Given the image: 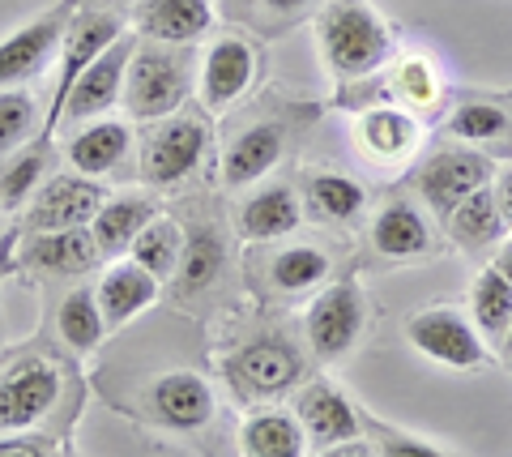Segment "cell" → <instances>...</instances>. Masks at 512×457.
<instances>
[{
	"instance_id": "cell-1",
	"label": "cell",
	"mask_w": 512,
	"mask_h": 457,
	"mask_svg": "<svg viewBox=\"0 0 512 457\" xmlns=\"http://www.w3.org/2000/svg\"><path fill=\"white\" fill-rule=\"evenodd\" d=\"M320 47H325V60L338 73L363 77L393 56V35L376 18L372 5H363V0H333L320 13Z\"/></svg>"
},
{
	"instance_id": "cell-2",
	"label": "cell",
	"mask_w": 512,
	"mask_h": 457,
	"mask_svg": "<svg viewBox=\"0 0 512 457\" xmlns=\"http://www.w3.org/2000/svg\"><path fill=\"white\" fill-rule=\"evenodd\" d=\"M184 94H188L184 60L175 56L171 47L137 43L133 60H128V73H124V107H128V116H137V120L171 116L175 107L184 103Z\"/></svg>"
},
{
	"instance_id": "cell-3",
	"label": "cell",
	"mask_w": 512,
	"mask_h": 457,
	"mask_svg": "<svg viewBox=\"0 0 512 457\" xmlns=\"http://www.w3.org/2000/svg\"><path fill=\"white\" fill-rule=\"evenodd\" d=\"M210 129L197 116H167L158 129L146 137V150H141V176L150 184H175L184 180L192 167L201 163Z\"/></svg>"
},
{
	"instance_id": "cell-4",
	"label": "cell",
	"mask_w": 512,
	"mask_h": 457,
	"mask_svg": "<svg viewBox=\"0 0 512 457\" xmlns=\"http://www.w3.org/2000/svg\"><path fill=\"white\" fill-rule=\"evenodd\" d=\"M124 35L120 30V18H111V13H77L73 26L64 30V43H60V86H56V107L52 116L43 120V137H52V129L60 124L64 116V99H69L73 82L86 73V65L99 52H107L111 43Z\"/></svg>"
},
{
	"instance_id": "cell-5",
	"label": "cell",
	"mask_w": 512,
	"mask_h": 457,
	"mask_svg": "<svg viewBox=\"0 0 512 457\" xmlns=\"http://www.w3.org/2000/svg\"><path fill=\"white\" fill-rule=\"evenodd\" d=\"M60 393V376L56 364L47 359H22L0 376V432H18L30 428L35 419L52 411Z\"/></svg>"
},
{
	"instance_id": "cell-6",
	"label": "cell",
	"mask_w": 512,
	"mask_h": 457,
	"mask_svg": "<svg viewBox=\"0 0 512 457\" xmlns=\"http://www.w3.org/2000/svg\"><path fill=\"white\" fill-rule=\"evenodd\" d=\"M410 342L414 351H423L427 359H436L444 368H478L483 364V342L470 329V321H461L457 312L448 308H427L410 321Z\"/></svg>"
},
{
	"instance_id": "cell-7",
	"label": "cell",
	"mask_w": 512,
	"mask_h": 457,
	"mask_svg": "<svg viewBox=\"0 0 512 457\" xmlns=\"http://www.w3.org/2000/svg\"><path fill=\"white\" fill-rule=\"evenodd\" d=\"M227 372L244 398H278L299 381L303 364L286 342H252L239 355H231Z\"/></svg>"
},
{
	"instance_id": "cell-8",
	"label": "cell",
	"mask_w": 512,
	"mask_h": 457,
	"mask_svg": "<svg viewBox=\"0 0 512 457\" xmlns=\"http://www.w3.org/2000/svg\"><path fill=\"white\" fill-rule=\"evenodd\" d=\"M133 47L137 39L120 35L116 43L107 47V52H99L86 65V73L73 82L69 99H64V116L69 120H86V116H103L111 103H116V94L124 86V73H128V60H133ZM60 116V120H64Z\"/></svg>"
},
{
	"instance_id": "cell-9",
	"label": "cell",
	"mask_w": 512,
	"mask_h": 457,
	"mask_svg": "<svg viewBox=\"0 0 512 457\" xmlns=\"http://www.w3.org/2000/svg\"><path fill=\"white\" fill-rule=\"evenodd\" d=\"M303 325H308V342L316 346L320 359H338L363 329V295L350 282H338L308 308Z\"/></svg>"
},
{
	"instance_id": "cell-10",
	"label": "cell",
	"mask_w": 512,
	"mask_h": 457,
	"mask_svg": "<svg viewBox=\"0 0 512 457\" xmlns=\"http://www.w3.org/2000/svg\"><path fill=\"white\" fill-rule=\"evenodd\" d=\"M107 201V193L94 180H77V176H56L52 184H43V193L35 197V210H30V227L35 231H73L86 227L99 206Z\"/></svg>"
},
{
	"instance_id": "cell-11",
	"label": "cell",
	"mask_w": 512,
	"mask_h": 457,
	"mask_svg": "<svg viewBox=\"0 0 512 457\" xmlns=\"http://www.w3.org/2000/svg\"><path fill=\"white\" fill-rule=\"evenodd\" d=\"M64 30H69L64 26V13H47V18L13 30L9 39H0V90L35 77L47 65V56L64 43Z\"/></svg>"
},
{
	"instance_id": "cell-12",
	"label": "cell",
	"mask_w": 512,
	"mask_h": 457,
	"mask_svg": "<svg viewBox=\"0 0 512 457\" xmlns=\"http://www.w3.org/2000/svg\"><path fill=\"white\" fill-rule=\"evenodd\" d=\"M150 411L175 432H192L214 415V393L197 372H167L150 389Z\"/></svg>"
},
{
	"instance_id": "cell-13",
	"label": "cell",
	"mask_w": 512,
	"mask_h": 457,
	"mask_svg": "<svg viewBox=\"0 0 512 457\" xmlns=\"http://www.w3.org/2000/svg\"><path fill=\"white\" fill-rule=\"evenodd\" d=\"M419 184H423L427 206L448 218V214H453L470 193H478V188L487 184V163L478 159V154L440 150L436 159L427 163V171H423V180H419Z\"/></svg>"
},
{
	"instance_id": "cell-14",
	"label": "cell",
	"mask_w": 512,
	"mask_h": 457,
	"mask_svg": "<svg viewBox=\"0 0 512 457\" xmlns=\"http://www.w3.org/2000/svg\"><path fill=\"white\" fill-rule=\"evenodd\" d=\"M210 26V0H137V30L154 43H192Z\"/></svg>"
},
{
	"instance_id": "cell-15",
	"label": "cell",
	"mask_w": 512,
	"mask_h": 457,
	"mask_svg": "<svg viewBox=\"0 0 512 457\" xmlns=\"http://www.w3.org/2000/svg\"><path fill=\"white\" fill-rule=\"evenodd\" d=\"M299 428L312 445L333 449V445H346V440L359 436V415L333 385H312L299 398Z\"/></svg>"
},
{
	"instance_id": "cell-16",
	"label": "cell",
	"mask_w": 512,
	"mask_h": 457,
	"mask_svg": "<svg viewBox=\"0 0 512 457\" xmlns=\"http://www.w3.org/2000/svg\"><path fill=\"white\" fill-rule=\"evenodd\" d=\"M256 73V56L244 39H218L210 47V56H205V69H201V94L205 103H235L239 94L248 90Z\"/></svg>"
},
{
	"instance_id": "cell-17",
	"label": "cell",
	"mask_w": 512,
	"mask_h": 457,
	"mask_svg": "<svg viewBox=\"0 0 512 457\" xmlns=\"http://www.w3.org/2000/svg\"><path fill=\"white\" fill-rule=\"evenodd\" d=\"M154 291H158V278H154V274H146L133 257H128V261H120V265H111V270L103 274V282H99V291H94V295H99L103 321H107L111 329H120V325H128L141 308L150 304Z\"/></svg>"
},
{
	"instance_id": "cell-18",
	"label": "cell",
	"mask_w": 512,
	"mask_h": 457,
	"mask_svg": "<svg viewBox=\"0 0 512 457\" xmlns=\"http://www.w3.org/2000/svg\"><path fill=\"white\" fill-rule=\"evenodd\" d=\"M278 154H282V133L274 124H256L244 137H235L227 163H222V176H227V184H252L278 163Z\"/></svg>"
},
{
	"instance_id": "cell-19",
	"label": "cell",
	"mask_w": 512,
	"mask_h": 457,
	"mask_svg": "<svg viewBox=\"0 0 512 457\" xmlns=\"http://www.w3.org/2000/svg\"><path fill=\"white\" fill-rule=\"evenodd\" d=\"M150 218H154L150 201L116 197V201H103L99 214L90 218V235H94V244H99L103 252H120V248H133V240L141 235V227H146Z\"/></svg>"
},
{
	"instance_id": "cell-20",
	"label": "cell",
	"mask_w": 512,
	"mask_h": 457,
	"mask_svg": "<svg viewBox=\"0 0 512 457\" xmlns=\"http://www.w3.org/2000/svg\"><path fill=\"white\" fill-rule=\"evenodd\" d=\"M295 227H299V201L291 188H265L239 214V231L248 240H278V235H291Z\"/></svg>"
},
{
	"instance_id": "cell-21",
	"label": "cell",
	"mask_w": 512,
	"mask_h": 457,
	"mask_svg": "<svg viewBox=\"0 0 512 457\" xmlns=\"http://www.w3.org/2000/svg\"><path fill=\"white\" fill-rule=\"evenodd\" d=\"M99 252L103 248L94 244V235L86 227H73V231H47L43 240H35L30 261H35L39 270H52V274H82L99 261Z\"/></svg>"
},
{
	"instance_id": "cell-22",
	"label": "cell",
	"mask_w": 512,
	"mask_h": 457,
	"mask_svg": "<svg viewBox=\"0 0 512 457\" xmlns=\"http://www.w3.org/2000/svg\"><path fill=\"white\" fill-rule=\"evenodd\" d=\"M372 244H376V252H384V257L410 261V257H423L427 244H431V235H427L423 214L414 206H389L376 218Z\"/></svg>"
},
{
	"instance_id": "cell-23",
	"label": "cell",
	"mask_w": 512,
	"mask_h": 457,
	"mask_svg": "<svg viewBox=\"0 0 512 457\" xmlns=\"http://www.w3.org/2000/svg\"><path fill=\"white\" fill-rule=\"evenodd\" d=\"M124 150H128V124L99 120V124H90L86 133L73 137L69 163L77 171H86V176H107V171L124 159Z\"/></svg>"
},
{
	"instance_id": "cell-24",
	"label": "cell",
	"mask_w": 512,
	"mask_h": 457,
	"mask_svg": "<svg viewBox=\"0 0 512 457\" xmlns=\"http://www.w3.org/2000/svg\"><path fill=\"white\" fill-rule=\"evenodd\" d=\"M244 457H303V436L299 419L291 415H252L244 423Z\"/></svg>"
},
{
	"instance_id": "cell-25",
	"label": "cell",
	"mask_w": 512,
	"mask_h": 457,
	"mask_svg": "<svg viewBox=\"0 0 512 457\" xmlns=\"http://www.w3.org/2000/svg\"><path fill=\"white\" fill-rule=\"evenodd\" d=\"M448 227H453L457 235V244H466V248H487L491 240H500V227H504V218H500V206H495V193L483 184L478 193H470L461 206L448 214Z\"/></svg>"
},
{
	"instance_id": "cell-26",
	"label": "cell",
	"mask_w": 512,
	"mask_h": 457,
	"mask_svg": "<svg viewBox=\"0 0 512 457\" xmlns=\"http://www.w3.org/2000/svg\"><path fill=\"white\" fill-rule=\"evenodd\" d=\"M470 308H474V325L483 329V338H504L508 325H512V282L495 270H483L474 282V295H470Z\"/></svg>"
},
{
	"instance_id": "cell-27",
	"label": "cell",
	"mask_w": 512,
	"mask_h": 457,
	"mask_svg": "<svg viewBox=\"0 0 512 457\" xmlns=\"http://www.w3.org/2000/svg\"><path fill=\"white\" fill-rule=\"evenodd\" d=\"M359 141L376 159H402L414 146V120L406 112H397V107H376V112H367L359 120Z\"/></svg>"
},
{
	"instance_id": "cell-28",
	"label": "cell",
	"mask_w": 512,
	"mask_h": 457,
	"mask_svg": "<svg viewBox=\"0 0 512 457\" xmlns=\"http://www.w3.org/2000/svg\"><path fill=\"white\" fill-rule=\"evenodd\" d=\"M180 248H184L180 227H175L171 218H150L128 252H133V261H137L146 274L167 278V274H175V265H180Z\"/></svg>"
},
{
	"instance_id": "cell-29",
	"label": "cell",
	"mask_w": 512,
	"mask_h": 457,
	"mask_svg": "<svg viewBox=\"0 0 512 457\" xmlns=\"http://www.w3.org/2000/svg\"><path fill=\"white\" fill-rule=\"evenodd\" d=\"M222 244L214 231H197L192 240L180 248V265H175V287H180V295H192L201 287H210V282L218 278L222 270Z\"/></svg>"
},
{
	"instance_id": "cell-30",
	"label": "cell",
	"mask_w": 512,
	"mask_h": 457,
	"mask_svg": "<svg viewBox=\"0 0 512 457\" xmlns=\"http://www.w3.org/2000/svg\"><path fill=\"white\" fill-rule=\"evenodd\" d=\"M56 325H60V338L69 342V346H77V351H90V346H99L103 329H107L103 308H99V295H94V291H73L60 304Z\"/></svg>"
},
{
	"instance_id": "cell-31",
	"label": "cell",
	"mask_w": 512,
	"mask_h": 457,
	"mask_svg": "<svg viewBox=\"0 0 512 457\" xmlns=\"http://www.w3.org/2000/svg\"><path fill=\"white\" fill-rule=\"evenodd\" d=\"M308 201L320 218H355L363 210V188L346 176H316L308 184Z\"/></svg>"
},
{
	"instance_id": "cell-32",
	"label": "cell",
	"mask_w": 512,
	"mask_h": 457,
	"mask_svg": "<svg viewBox=\"0 0 512 457\" xmlns=\"http://www.w3.org/2000/svg\"><path fill=\"white\" fill-rule=\"evenodd\" d=\"M329 274V257L316 248H286L274 261V287L282 291H308L316 282H325Z\"/></svg>"
},
{
	"instance_id": "cell-33",
	"label": "cell",
	"mask_w": 512,
	"mask_h": 457,
	"mask_svg": "<svg viewBox=\"0 0 512 457\" xmlns=\"http://www.w3.org/2000/svg\"><path fill=\"white\" fill-rule=\"evenodd\" d=\"M30 129H35V99L18 86L0 90V154L18 150Z\"/></svg>"
},
{
	"instance_id": "cell-34",
	"label": "cell",
	"mask_w": 512,
	"mask_h": 457,
	"mask_svg": "<svg viewBox=\"0 0 512 457\" xmlns=\"http://www.w3.org/2000/svg\"><path fill=\"white\" fill-rule=\"evenodd\" d=\"M504 129H508V116H504L495 103H466V107H461V112L453 116V133H457V137H470V141L500 137Z\"/></svg>"
},
{
	"instance_id": "cell-35",
	"label": "cell",
	"mask_w": 512,
	"mask_h": 457,
	"mask_svg": "<svg viewBox=\"0 0 512 457\" xmlns=\"http://www.w3.org/2000/svg\"><path fill=\"white\" fill-rule=\"evenodd\" d=\"M39 180H43V154H26V159L13 163L5 171V180H0V201H5L9 210H18Z\"/></svg>"
},
{
	"instance_id": "cell-36",
	"label": "cell",
	"mask_w": 512,
	"mask_h": 457,
	"mask_svg": "<svg viewBox=\"0 0 512 457\" xmlns=\"http://www.w3.org/2000/svg\"><path fill=\"white\" fill-rule=\"evenodd\" d=\"M397 94L410 99L414 107H431V99H436V73H431L427 60H406L397 69Z\"/></svg>"
},
{
	"instance_id": "cell-37",
	"label": "cell",
	"mask_w": 512,
	"mask_h": 457,
	"mask_svg": "<svg viewBox=\"0 0 512 457\" xmlns=\"http://www.w3.org/2000/svg\"><path fill=\"white\" fill-rule=\"evenodd\" d=\"M380 457H444V453H440V449H431V445H423V440L397 436V440H389V445H384Z\"/></svg>"
},
{
	"instance_id": "cell-38",
	"label": "cell",
	"mask_w": 512,
	"mask_h": 457,
	"mask_svg": "<svg viewBox=\"0 0 512 457\" xmlns=\"http://www.w3.org/2000/svg\"><path fill=\"white\" fill-rule=\"evenodd\" d=\"M0 457H47V453L39 449V440H5Z\"/></svg>"
},
{
	"instance_id": "cell-39",
	"label": "cell",
	"mask_w": 512,
	"mask_h": 457,
	"mask_svg": "<svg viewBox=\"0 0 512 457\" xmlns=\"http://www.w3.org/2000/svg\"><path fill=\"white\" fill-rule=\"evenodd\" d=\"M495 206H500V218L504 223H512V171L500 180V193H495Z\"/></svg>"
},
{
	"instance_id": "cell-40",
	"label": "cell",
	"mask_w": 512,
	"mask_h": 457,
	"mask_svg": "<svg viewBox=\"0 0 512 457\" xmlns=\"http://www.w3.org/2000/svg\"><path fill=\"white\" fill-rule=\"evenodd\" d=\"M308 0H265V9H274V13H299Z\"/></svg>"
},
{
	"instance_id": "cell-41",
	"label": "cell",
	"mask_w": 512,
	"mask_h": 457,
	"mask_svg": "<svg viewBox=\"0 0 512 457\" xmlns=\"http://www.w3.org/2000/svg\"><path fill=\"white\" fill-rule=\"evenodd\" d=\"M495 270H500V274H504V278L512 282V244H508V248L500 252V261H495Z\"/></svg>"
},
{
	"instance_id": "cell-42",
	"label": "cell",
	"mask_w": 512,
	"mask_h": 457,
	"mask_svg": "<svg viewBox=\"0 0 512 457\" xmlns=\"http://www.w3.org/2000/svg\"><path fill=\"white\" fill-rule=\"evenodd\" d=\"M325 457H367V453L355 449V445H346V449H342V445H333V449H325Z\"/></svg>"
},
{
	"instance_id": "cell-43",
	"label": "cell",
	"mask_w": 512,
	"mask_h": 457,
	"mask_svg": "<svg viewBox=\"0 0 512 457\" xmlns=\"http://www.w3.org/2000/svg\"><path fill=\"white\" fill-rule=\"evenodd\" d=\"M504 338H508V342H504V351L512 355V325H508V334H504Z\"/></svg>"
},
{
	"instance_id": "cell-44",
	"label": "cell",
	"mask_w": 512,
	"mask_h": 457,
	"mask_svg": "<svg viewBox=\"0 0 512 457\" xmlns=\"http://www.w3.org/2000/svg\"><path fill=\"white\" fill-rule=\"evenodd\" d=\"M107 5H120V0H107Z\"/></svg>"
}]
</instances>
